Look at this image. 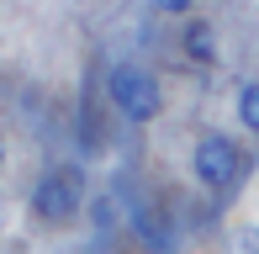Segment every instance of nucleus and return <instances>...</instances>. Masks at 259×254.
<instances>
[{"label": "nucleus", "mask_w": 259, "mask_h": 254, "mask_svg": "<svg viewBox=\"0 0 259 254\" xmlns=\"http://www.w3.org/2000/svg\"><path fill=\"white\" fill-rule=\"evenodd\" d=\"M133 228H138V238H143L154 254H169V249H175V244H169V228H164V217L148 212V206H138V212H133Z\"/></svg>", "instance_id": "5"}, {"label": "nucleus", "mask_w": 259, "mask_h": 254, "mask_svg": "<svg viewBox=\"0 0 259 254\" xmlns=\"http://www.w3.org/2000/svg\"><path fill=\"white\" fill-rule=\"evenodd\" d=\"M0 164H6V138H0Z\"/></svg>", "instance_id": "9"}, {"label": "nucleus", "mask_w": 259, "mask_h": 254, "mask_svg": "<svg viewBox=\"0 0 259 254\" xmlns=\"http://www.w3.org/2000/svg\"><path fill=\"white\" fill-rule=\"evenodd\" d=\"M79 191H85V180H79V170H48V175L37 180V191H32V212L42 217V223H69V217L79 212Z\"/></svg>", "instance_id": "3"}, {"label": "nucleus", "mask_w": 259, "mask_h": 254, "mask_svg": "<svg viewBox=\"0 0 259 254\" xmlns=\"http://www.w3.org/2000/svg\"><path fill=\"white\" fill-rule=\"evenodd\" d=\"M180 48L191 64H217V43H211V21H185Z\"/></svg>", "instance_id": "4"}, {"label": "nucleus", "mask_w": 259, "mask_h": 254, "mask_svg": "<svg viewBox=\"0 0 259 254\" xmlns=\"http://www.w3.org/2000/svg\"><path fill=\"white\" fill-rule=\"evenodd\" d=\"M106 90H111V106L122 111V117H133V122H154L164 111V90H159V79L148 74L143 64H116L111 79H106Z\"/></svg>", "instance_id": "1"}, {"label": "nucleus", "mask_w": 259, "mask_h": 254, "mask_svg": "<svg viewBox=\"0 0 259 254\" xmlns=\"http://www.w3.org/2000/svg\"><path fill=\"white\" fill-rule=\"evenodd\" d=\"M191 170H196V180L206 191H228L238 180V170H243V148L233 138H222V133H206L196 143V154H191Z\"/></svg>", "instance_id": "2"}, {"label": "nucleus", "mask_w": 259, "mask_h": 254, "mask_svg": "<svg viewBox=\"0 0 259 254\" xmlns=\"http://www.w3.org/2000/svg\"><path fill=\"white\" fill-rule=\"evenodd\" d=\"M154 6L164 11V16H185V11H191V0H154Z\"/></svg>", "instance_id": "8"}, {"label": "nucleus", "mask_w": 259, "mask_h": 254, "mask_svg": "<svg viewBox=\"0 0 259 254\" xmlns=\"http://www.w3.org/2000/svg\"><path fill=\"white\" fill-rule=\"evenodd\" d=\"M238 122L249 127V133H259V85H243L238 90Z\"/></svg>", "instance_id": "6"}, {"label": "nucleus", "mask_w": 259, "mask_h": 254, "mask_svg": "<svg viewBox=\"0 0 259 254\" xmlns=\"http://www.w3.org/2000/svg\"><path fill=\"white\" fill-rule=\"evenodd\" d=\"M222 254H259V228H233Z\"/></svg>", "instance_id": "7"}]
</instances>
